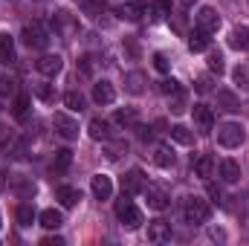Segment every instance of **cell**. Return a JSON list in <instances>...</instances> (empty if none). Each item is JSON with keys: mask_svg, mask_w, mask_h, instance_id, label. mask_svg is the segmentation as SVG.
Wrapping results in <instances>:
<instances>
[{"mask_svg": "<svg viewBox=\"0 0 249 246\" xmlns=\"http://www.w3.org/2000/svg\"><path fill=\"white\" fill-rule=\"evenodd\" d=\"M209 214H212V206L206 200H200V197H188L186 206H183V217H186V223H191V226L206 223Z\"/></svg>", "mask_w": 249, "mask_h": 246, "instance_id": "1", "label": "cell"}, {"mask_svg": "<svg viewBox=\"0 0 249 246\" xmlns=\"http://www.w3.org/2000/svg\"><path fill=\"white\" fill-rule=\"evenodd\" d=\"M244 139H247V133L238 122H226L217 127V145L220 148H241Z\"/></svg>", "mask_w": 249, "mask_h": 246, "instance_id": "2", "label": "cell"}, {"mask_svg": "<svg viewBox=\"0 0 249 246\" xmlns=\"http://www.w3.org/2000/svg\"><path fill=\"white\" fill-rule=\"evenodd\" d=\"M116 217L122 220L124 229H139L142 226V211L127 200V194H122V200H116Z\"/></svg>", "mask_w": 249, "mask_h": 246, "instance_id": "3", "label": "cell"}, {"mask_svg": "<svg viewBox=\"0 0 249 246\" xmlns=\"http://www.w3.org/2000/svg\"><path fill=\"white\" fill-rule=\"evenodd\" d=\"M23 44H26L29 50H47V44H50V32H47V26L38 23V20L26 23V26H23Z\"/></svg>", "mask_w": 249, "mask_h": 246, "instance_id": "4", "label": "cell"}, {"mask_svg": "<svg viewBox=\"0 0 249 246\" xmlns=\"http://www.w3.org/2000/svg\"><path fill=\"white\" fill-rule=\"evenodd\" d=\"M53 124H55V133L58 136H64V139H78V122L70 113H55L53 116Z\"/></svg>", "mask_w": 249, "mask_h": 246, "instance_id": "5", "label": "cell"}, {"mask_svg": "<svg viewBox=\"0 0 249 246\" xmlns=\"http://www.w3.org/2000/svg\"><path fill=\"white\" fill-rule=\"evenodd\" d=\"M217 26H220V15L212 9V6H200V12H197V29H203V32H217Z\"/></svg>", "mask_w": 249, "mask_h": 246, "instance_id": "6", "label": "cell"}, {"mask_svg": "<svg viewBox=\"0 0 249 246\" xmlns=\"http://www.w3.org/2000/svg\"><path fill=\"white\" fill-rule=\"evenodd\" d=\"M139 191H145V174H142L139 168H130L122 177V194L133 197V194H139Z\"/></svg>", "mask_w": 249, "mask_h": 246, "instance_id": "7", "label": "cell"}, {"mask_svg": "<svg viewBox=\"0 0 249 246\" xmlns=\"http://www.w3.org/2000/svg\"><path fill=\"white\" fill-rule=\"evenodd\" d=\"M145 197H148V206H151L154 211L168 209V194H165L162 185H145Z\"/></svg>", "mask_w": 249, "mask_h": 246, "instance_id": "8", "label": "cell"}, {"mask_svg": "<svg viewBox=\"0 0 249 246\" xmlns=\"http://www.w3.org/2000/svg\"><path fill=\"white\" fill-rule=\"evenodd\" d=\"M194 124H197V130L200 133H209L212 127H214V113H212V107H206V105H194Z\"/></svg>", "mask_w": 249, "mask_h": 246, "instance_id": "9", "label": "cell"}, {"mask_svg": "<svg viewBox=\"0 0 249 246\" xmlns=\"http://www.w3.org/2000/svg\"><path fill=\"white\" fill-rule=\"evenodd\" d=\"M90 191H93L96 200H107V197L113 194V180H110L107 174H96V177L90 180Z\"/></svg>", "mask_w": 249, "mask_h": 246, "instance_id": "10", "label": "cell"}, {"mask_svg": "<svg viewBox=\"0 0 249 246\" xmlns=\"http://www.w3.org/2000/svg\"><path fill=\"white\" fill-rule=\"evenodd\" d=\"M145 9H148V3H142V0H124L122 6L116 9V15L124 18V20H139L145 15Z\"/></svg>", "mask_w": 249, "mask_h": 246, "instance_id": "11", "label": "cell"}, {"mask_svg": "<svg viewBox=\"0 0 249 246\" xmlns=\"http://www.w3.org/2000/svg\"><path fill=\"white\" fill-rule=\"evenodd\" d=\"M93 102H96V105H113V102H116V90H113V84H110V81H99V84H93Z\"/></svg>", "mask_w": 249, "mask_h": 246, "instance_id": "12", "label": "cell"}, {"mask_svg": "<svg viewBox=\"0 0 249 246\" xmlns=\"http://www.w3.org/2000/svg\"><path fill=\"white\" fill-rule=\"evenodd\" d=\"M148 241H154V244L171 241V226H168L165 220H151V223H148Z\"/></svg>", "mask_w": 249, "mask_h": 246, "instance_id": "13", "label": "cell"}, {"mask_svg": "<svg viewBox=\"0 0 249 246\" xmlns=\"http://www.w3.org/2000/svg\"><path fill=\"white\" fill-rule=\"evenodd\" d=\"M35 67H38L41 75H58L61 67H64V61H61V55H44V58H38Z\"/></svg>", "mask_w": 249, "mask_h": 246, "instance_id": "14", "label": "cell"}, {"mask_svg": "<svg viewBox=\"0 0 249 246\" xmlns=\"http://www.w3.org/2000/svg\"><path fill=\"white\" fill-rule=\"evenodd\" d=\"M55 200L61 203L64 209H72V206L81 200V194H78V188H72V185H58V188H55Z\"/></svg>", "mask_w": 249, "mask_h": 246, "instance_id": "15", "label": "cell"}, {"mask_svg": "<svg viewBox=\"0 0 249 246\" xmlns=\"http://www.w3.org/2000/svg\"><path fill=\"white\" fill-rule=\"evenodd\" d=\"M0 64H15V38L0 32Z\"/></svg>", "mask_w": 249, "mask_h": 246, "instance_id": "16", "label": "cell"}, {"mask_svg": "<svg viewBox=\"0 0 249 246\" xmlns=\"http://www.w3.org/2000/svg\"><path fill=\"white\" fill-rule=\"evenodd\" d=\"M217 107L226 113H235V110H241V102L232 90H217Z\"/></svg>", "mask_w": 249, "mask_h": 246, "instance_id": "17", "label": "cell"}, {"mask_svg": "<svg viewBox=\"0 0 249 246\" xmlns=\"http://www.w3.org/2000/svg\"><path fill=\"white\" fill-rule=\"evenodd\" d=\"M220 177H223V183H238L241 180V165L229 157L220 159Z\"/></svg>", "mask_w": 249, "mask_h": 246, "instance_id": "18", "label": "cell"}, {"mask_svg": "<svg viewBox=\"0 0 249 246\" xmlns=\"http://www.w3.org/2000/svg\"><path fill=\"white\" fill-rule=\"evenodd\" d=\"M53 23H55V29L64 32V35H72L75 29H78V23H75V18L70 15V12H55V18H53Z\"/></svg>", "mask_w": 249, "mask_h": 246, "instance_id": "19", "label": "cell"}, {"mask_svg": "<svg viewBox=\"0 0 249 246\" xmlns=\"http://www.w3.org/2000/svg\"><path fill=\"white\" fill-rule=\"evenodd\" d=\"M124 90L133 93V96H139V93L145 90V72H139V70L127 72V75H124Z\"/></svg>", "mask_w": 249, "mask_h": 246, "instance_id": "20", "label": "cell"}, {"mask_svg": "<svg viewBox=\"0 0 249 246\" xmlns=\"http://www.w3.org/2000/svg\"><path fill=\"white\" fill-rule=\"evenodd\" d=\"M229 47H232V50H249V29L247 26H235V29H232Z\"/></svg>", "mask_w": 249, "mask_h": 246, "instance_id": "21", "label": "cell"}, {"mask_svg": "<svg viewBox=\"0 0 249 246\" xmlns=\"http://www.w3.org/2000/svg\"><path fill=\"white\" fill-rule=\"evenodd\" d=\"M188 50H191V53H203V50H209V32L194 29V32L188 35Z\"/></svg>", "mask_w": 249, "mask_h": 246, "instance_id": "22", "label": "cell"}, {"mask_svg": "<svg viewBox=\"0 0 249 246\" xmlns=\"http://www.w3.org/2000/svg\"><path fill=\"white\" fill-rule=\"evenodd\" d=\"M70 162H72V151H70V148L55 151V159H53V174H64V171L70 168Z\"/></svg>", "mask_w": 249, "mask_h": 246, "instance_id": "23", "label": "cell"}, {"mask_svg": "<svg viewBox=\"0 0 249 246\" xmlns=\"http://www.w3.org/2000/svg\"><path fill=\"white\" fill-rule=\"evenodd\" d=\"M168 12H171V3H168V0H154V3H148V9H145V15H151V20H162Z\"/></svg>", "mask_w": 249, "mask_h": 246, "instance_id": "24", "label": "cell"}, {"mask_svg": "<svg viewBox=\"0 0 249 246\" xmlns=\"http://www.w3.org/2000/svg\"><path fill=\"white\" fill-rule=\"evenodd\" d=\"M154 162H157L160 168H174V154H171V148H168V145H157Z\"/></svg>", "mask_w": 249, "mask_h": 246, "instance_id": "25", "label": "cell"}, {"mask_svg": "<svg viewBox=\"0 0 249 246\" xmlns=\"http://www.w3.org/2000/svg\"><path fill=\"white\" fill-rule=\"evenodd\" d=\"M171 139H174L177 145H194V130L186 127V124H174V127H171Z\"/></svg>", "mask_w": 249, "mask_h": 246, "instance_id": "26", "label": "cell"}, {"mask_svg": "<svg viewBox=\"0 0 249 246\" xmlns=\"http://www.w3.org/2000/svg\"><path fill=\"white\" fill-rule=\"evenodd\" d=\"M38 220H41V226H44V229H58V226L64 223L61 211H55V209H44Z\"/></svg>", "mask_w": 249, "mask_h": 246, "instance_id": "27", "label": "cell"}, {"mask_svg": "<svg viewBox=\"0 0 249 246\" xmlns=\"http://www.w3.org/2000/svg\"><path fill=\"white\" fill-rule=\"evenodd\" d=\"M26 110H29V96H26V93H18V96H15V105H12L15 119L23 122V119H26Z\"/></svg>", "mask_w": 249, "mask_h": 246, "instance_id": "28", "label": "cell"}, {"mask_svg": "<svg viewBox=\"0 0 249 246\" xmlns=\"http://www.w3.org/2000/svg\"><path fill=\"white\" fill-rule=\"evenodd\" d=\"M212 171H214V159H212L209 154H203V157H200V159L194 162V174L206 180V177H212Z\"/></svg>", "mask_w": 249, "mask_h": 246, "instance_id": "29", "label": "cell"}, {"mask_svg": "<svg viewBox=\"0 0 249 246\" xmlns=\"http://www.w3.org/2000/svg\"><path fill=\"white\" fill-rule=\"evenodd\" d=\"M15 217H18L20 226H32V223H35V209H32L29 203H20L18 211H15Z\"/></svg>", "mask_w": 249, "mask_h": 246, "instance_id": "30", "label": "cell"}, {"mask_svg": "<svg viewBox=\"0 0 249 246\" xmlns=\"http://www.w3.org/2000/svg\"><path fill=\"white\" fill-rule=\"evenodd\" d=\"M90 136L93 139H110V124L105 119H93L90 122Z\"/></svg>", "mask_w": 249, "mask_h": 246, "instance_id": "31", "label": "cell"}, {"mask_svg": "<svg viewBox=\"0 0 249 246\" xmlns=\"http://www.w3.org/2000/svg\"><path fill=\"white\" fill-rule=\"evenodd\" d=\"M171 96V113H183L186 110V99H188V93L183 90V87H177L174 93H168Z\"/></svg>", "mask_w": 249, "mask_h": 246, "instance_id": "32", "label": "cell"}, {"mask_svg": "<svg viewBox=\"0 0 249 246\" xmlns=\"http://www.w3.org/2000/svg\"><path fill=\"white\" fill-rule=\"evenodd\" d=\"M64 105L70 107V110H84V96L81 93H75V90H70V93H64Z\"/></svg>", "mask_w": 249, "mask_h": 246, "instance_id": "33", "label": "cell"}, {"mask_svg": "<svg viewBox=\"0 0 249 246\" xmlns=\"http://www.w3.org/2000/svg\"><path fill=\"white\" fill-rule=\"evenodd\" d=\"M105 9H107V0H84V12L90 18H99Z\"/></svg>", "mask_w": 249, "mask_h": 246, "instance_id": "34", "label": "cell"}, {"mask_svg": "<svg viewBox=\"0 0 249 246\" xmlns=\"http://www.w3.org/2000/svg\"><path fill=\"white\" fill-rule=\"evenodd\" d=\"M35 96L41 102H55V87L53 84H35Z\"/></svg>", "mask_w": 249, "mask_h": 246, "instance_id": "35", "label": "cell"}, {"mask_svg": "<svg viewBox=\"0 0 249 246\" xmlns=\"http://www.w3.org/2000/svg\"><path fill=\"white\" fill-rule=\"evenodd\" d=\"M15 93H18L15 78H9V75H3V72H0V96H15Z\"/></svg>", "mask_w": 249, "mask_h": 246, "instance_id": "36", "label": "cell"}, {"mask_svg": "<svg viewBox=\"0 0 249 246\" xmlns=\"http://www.w3.org/2000/svg\"><path fill=\"white\" fill-rule=\"evenodd\" d=\"M209 70L217 72V75L226 70V64H223V55H220V53H212V55H209Z\"/></svg>", "mask_w": 249, "mask_h": 246, "instance_id": "37", "label": "cell"}, {"mask_svg": "<svg viewBox=\"0 0 249 246\" xmlns=\"http://www.w3.org/2000/svg\"><path fill=\"white\" fill-rule=\"evenodd\" d=\"M78 72L87 75V78L93 75V55H81V58H78Z\"/></svg>", "mask_w": 249, "mask_h": 246, "instance_id": "38", "label": "cell"}, {"mask_svg": "<svg viewBox=\"0 0 249 246\" xmlns=\"http://www.w3.org/2000/svg\"><path fill=\"white\" fill-rule=\"evenodd\" d=\"M235 81H238L241 87H249V64H241V67L235 70Z\"/></svg>", "mask_w": 249, "mask_h": 246, "instance_id": "39", "label": "cell"}, {"mask_svg": "<svg viewBox=\"0 0 249 246\" xmlns=\"http://www.w3.org/2000/svg\"><path fill=\"white\" fill-rule=\"evenodd\" d=\"M116 122H119V124H133V122H136V110H133V107L119 110V113H116Z\"/></svg>", "mask_w": 249, "mask_h": 246, "instance_id": "40", "label": "cell"}, {"mask_svg": "<svg viewBox=\"0 0 249 246\" xmlns=\"http://www.w3.org/2000/svg\"><path fill=\"white\" fill-rule=\"evenodd\" d=\"M154 67H157L160 72H168V67H171V64H168V58H165L162 53H154Z\"/></svg>", "mask_w": 249, "mask_h": 246, "instance_id": "41", "label": "cell"}, {"mask_svg": "<svg viewBox=\"0 0 249 246\" xmlns=\"http://www.w3.org/2000/svg\"><path fill=\"white\" fill-rule=\"evenodd\" d=\"M177 87H180V84H177L174 78H165V81H160V90H162V93H174Z\"/></svg>", "mask_w": 249, "mask_h": 246, "instance_id": "42", "label": "cell"}, {"mask_svg": "<svg viewBox=\"0 0 249 246\" xmlns=\"http://www.w3.org/2000/svg\"><path fill=\"white\" fill-rule=\"evenodd\" d=\"M194 87H197V93H209V90H212V81L203 75V78H197V84H194Z\"/></svg>", "mask_w": 249, "mask_h": 246, "instance_id": "43", "label": "cell"}, {"mask_svg": "<svg viewBox=\"0 0 249 246\" xmlns=\"http://www.w3.org/2000/svg\"><path fill=\"white\" fill-rule=\"evenodd\" d=\"M41 244H44V246H64V241H61V238H44Z\"/></svg>", "mask_w": 249, "mask_h": 246, "instance_id": "44", "label": "cell"}, {"mask_svg": "<svg viewBox=\"0 0 249 246\" xmlns=\"http://www.w3.org/2000/svg\"><path fill=\"white\" fill-rule=\"evenodd\" d=\"M209 194H212V200H217V203H220V191H217L212 183H209Z\"/></svg>", "mask_w": 249, "mask_h": 246, "instance_id": "45", "label": "cell"}, {"mask_svg": "<svg viewBox=\"0 0 249 246\" xmlns=\"http://www.w3.org/2000/svg\"><path fill=\"white\" fill-rule=\"evenodd\" d=\"M3 177H6V174H3V171H0V188H3Z\"/></svg>", "mask_w": 249, "mask_h": 246, "instance_id": "46", "label": "cell"}, {"mask_svg": "<svg viewBox=\"0 0 249 246\" xmlns=\"http://www.w3.org/2000/svg\"><path fill=\"white\" fill-rule=\"evenodd\" d=\"M191 3H194V0H183V6H191Z\"/></svg>", "mask_w": 249, "mask_h": 246, "instance_id": "47", "label": "cell"}]
</instances>
